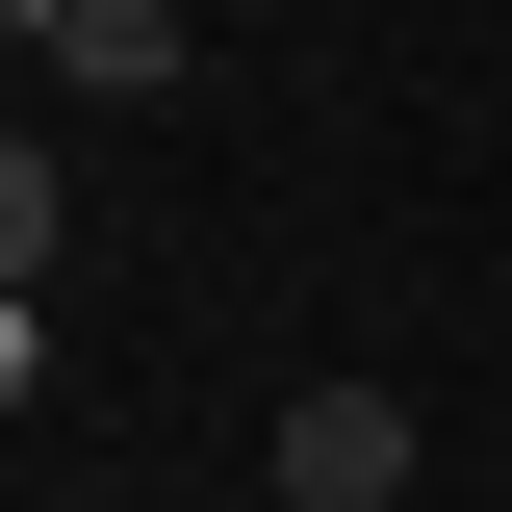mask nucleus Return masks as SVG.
Instances as JSON below:
<instances>
[{"mask_svg":"<svg viewBox=\"0 0 512 512\" xmlns=\"http://www.w3.org/2000/svg\"><path fill=\"white\" fill-rule=\"evenodd\" d=\"M26 26H52V0H26Z\"/></svg>","mask_w":512,"mask_h":512,"instance_id":"nucleus-4","label":"nucleus"},{"mask_svg":"<svg viewBox=\"0 0 512 512\" xmlns=\"http://www.w3.org/2000/svg\"><path fill=\"white\" fill-rule=\"evenodd\" d=\"M256 512H308V487H256Z\"/></svg>","mask_w":512,"mask_h":512,"instance_id":"nucleus-3","label":"nucleus"},{"mask_svg":"<svg viewBox=\"0 0 512 512\" xmlns=\"http://www.w3.org/2000/svg\"><path fill=\"white\" fill-rule=\"evenodd\" d=\"M26 52H52L77 103H154V77H180V0H52V26H26Z\"/></svg>","mask_w":512,"mask_h":512,"instance_id":"nucleus-2","label":"nucleus"},{"mask_svg":"<svg viewBox=\"0 0 512 512\" xmlns=\"http://www.w3.org/2000/svg\"><path fill=\"white\" fill-rule=\"evenodd\" d=\"M256 487H308V512H384V487H410V410H384V384H308V410L256 436Z\"/></svg>","mask_w":512,"mask_h":512,"instance_id":"nucleus-1","label":"nucleus"}]
</instances>
